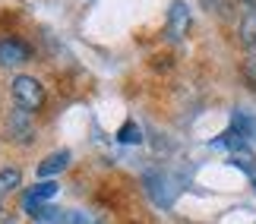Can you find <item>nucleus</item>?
Returning <instances> with one entry per match:
<instances>
[{
  "mask_svg": "<svg viewBox=\"0 0 256 224\" xmlns=\"http://www.w3.org/2000/svg\"><path fill=\"white\" fill-rule=\"evenodd\" d=\"M10 92H13L16 108H22L28 114H35L44 104V89H42V82H38L35 76H16V79L10 82Z\"/></svg>",
  "mask_w": 256,
  "mask_h": 224,
  "instance_id": "f257e3e1",
  "label": "nucleus"
},
{
  "mask_svg": "<svg viewBox=\"0 0 256 224\" xmlns=\"http://www.w3.org/2000/svg\"><path fill=\"white\" fill-rule=\"evenodd\" d=\"M244 3H247V6H256V0H244Z\"/></svg>",
  "mask_w": 256,
  "mask_h": 224,
  "instance_id": "4468645a",
  "label": "nucleus"
},
{
  "mask_svg": "<svg viewBox=\"0 0 256 224\" xmlns=\"http://www.w3.org/2000/svg\"><path fill=\"white\" fill-rule=\"evenodd\" d=\"M238 38L247 51H256V6H247V13L240 16V25H238Z\"/></svg>",
  "mask_w": 256,
  "mask_h": 224,
  "instance_id": "39448f33",
  "label": "nucleus"
},
{
  "mask_svg": "<svg viewBox=\"0 0 256 224\" xmlns=\"http://www.w3.org/2000/svg\"><path fill=\"white\" fill-rule=\"evenodd\" d=\"M244 79L250 82V89H256V57L247 60V66H244Z\"/></svg>",
  "mask_w": 256,
  "mask_h": 224,
  "instance_id": "ddd939ff",
  "label": "nucleus"
},
{
  "mask_svg": "<svg viewBox=\"0 0 256 224\" xmlns=\"http://www.w3.org/2000/svg\"><path fill=\"white\" fill-rule=\"evenodd\" d=\"M28 57H32L28 44L16 41V38H4V41H0V66H19V63H26Z\"/></svg>",
  "mask_w": 256,
  "mask_h": 224,
  "instance_id": "20e7f679",
  "label": "nucleus"
},
{
  "mask_svg": "<svg viewBox=\"0 0 256 224\" xmlns=\"http://www.w3.org/2000/svg\"><path fill=\"white\" fill-rule=\"evenodd\" d=\"M190 28V9H186L184 0H174L171 9H168V38L171 41H180Z\"/></svg>",
  "mask_w": 256,
  "mask_h": 224,
  "instance_id": "7ed1b4c3",
  "label": "nucleus"
},
{
  "mask_svg": "<svg viewBox=\"0 0 256 224\" xmlns=\"http://www.w3.org/2000/svg\"><path fill=\"white\" fill-rule=\"evenodd\" d=\"M117 139H120V142H140L142 133H140V126H136V123H124L120 133H117Z\"/></svg>",
  "mask_w": 256,
  "mask_h": 224,
  "instance_id": "9b49d317",
  "label": "nucleus"
},
{
  "mask_svg": "<svg viewBox=\"0 0 256 224\" xmlns=\"http://www.w3.org/2000/svg\"><path fill=\"white\" fill-rule=\"evenodd\" d=\"M6 136L13 142H32V136H35V117L22 111V108H16V111H10L6 117Z\"/></svg>",
  "mask_w": 256,
  "mask_h": 224,
  "instance_id": "f03ea898",
  "label": "nucleus"
},
{
  "mask_svg": "<svg viewBox=\"0 0 256 224\" xmlns=\"http://www.w3.org/2000/svg\"><path fill=\"white\" fill-rule=\"evenodd\" d=\"M234 133L240 136V139H256V117L250 111H234Z\"/></svg>",
  "mask_w": 256,
  "mask_h": 224,
  "instance_id": "6e6552de",
  "label": "nucleus"
},
{
  "mask_svg": "<svg viewBox=\"0 0 256 224\" xmlns=\"http://www.w3.org/2000/svg\"><path fill=\"white\" fill-rule=\"evenodd\" d=\"M200 3L209 9V13L222 16V19H228V16H231V0H200Z\"/></svg>",
  "mask_w": 256,
  "mask_h": 224,
  "instance_id": "9d476101",
  "label": "nucleus"
},
{
  "mask_svg": "<svg viewBox=\"0 0 256 224\" xmlns=\"http://www.w3.org/2000/svg\"><path fill=\"white\" fill-rule=\"evenodd\" d=\"M60 224H95L86 212H64L60 215Z\"/></svg>",
  "mask_w": 256,
  "mask_h": 224,
  "instance_id": "f8f14e48",
  "label": "nucleus"
},
{
  "mask_svg": "<svg viewBox=\"0 0 256 224\" xmlns=\"http://www.w3.org/2000/svg\"><path fill=\"white\" fill-rule=\"evenodd\" d=\"M250 180H253V187H256V174H253V177H250Z\"/></svg>",
  "mask_w": 256,
  "mask_h": 224,
  "instance_id": "2eb2a0df",
  "label": "nucleus"
},
{
  "mask_svg": "<svg viewBox=\"0 0 256 224\" xmlns=\"http://www.w3.org/2000/svg\"><path fill=\"white\" fill-rule=\"evenodd\" d=\"M57 193V183H51V180H44V183H38V187H32L26 193V199H22V209H32V206H42L44 199H51Z\"/></svg>",
  "mask_w": 256,
  "mask_h": 224,
  "instance_id": "0eeeda50",
  "label": "nucleus"
},
{
  "mask_svg": "<svg viewBox=\"0 0 256 224\" xmlns=\"http://www.w3.org/2000/svg\"><path fill=\"white\" fill-rule=\"evenodd\" d=\"M66 164H70V152H54V155H48V158L38 164V177H54V174H60L66 171Z\"/></svg>",
  "mask_w": 256,
  "mask_h": 224,
  "instance_id": "423d86ee",
  "label": "nucleus"
},
{
  "mask_svg": "<svg viewBox=\"0 0 256 224\" xmlns=\"http://www.w3.org/2000/svg\"><path fill=\"white\" fill-rule=\"evenodd\" d=\"M19 183H22V174H19L16 168H6V171H0V199L10 196Z\"/></svg>",
  "mask_w": 256,
  "mask_h": 224,
  "instance_id": "1a4fd4ad",
  "label": "nucleus"
}]
</instances>
